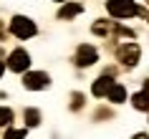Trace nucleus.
I'll use <instances>...</instances> for the list:
<instances>
[{
  "label": "nucleus",
  "mask_w": 149,
  "mask_h": 139,
  "mask_svg": "<svg viewBox=\"0 0 149 139\" xmlns=\"http://www.w3.org/2000/svg\"><path fill=\"white\" fill-rule=\"evenodd\" d=\"M106 10L114 18H132V15L139 13V8H136L134 0H109L106 3Z\"/></svg>",
  "instance_id": "1"
},
{
  "label": "nucleus",
  "mask_w": 149,
  "mask_h": 139,
  "mask_svg": "<svg viewBox=\"0 0 149 139\" xmlns=\"http://www.w3.org/2000/svg\"><path fill=\"white\" fill-rule=\"evenodd\" d=\"M10 31H13V36H18V38H31V36H36V25H33V20H28V18L15 15L10 20Z\"/></svg>",
  "instance_id": "2"
},
{
  "label": "nucleus",
  "mask_w": 149,
  "mask_h": 139,
  "mask_svg": "<svg viewBox=\"0 0 149 139\" xmlns=\"http://www.w3.org/2000/svg\"><path fill=\"white\" fill-rule=\"evenodd\" d=\"M119 61L124 66H136V61H139V46L136 43H124L119 48Z\"/></svg>",
  "instance_id": "3"
},
{
  "label": "nucleus",
  "mask_w": 149,
  "mask_h": 139,
  "mask_svg": "<svg viewBox=\"0 0 149 139\" xmlns=\"http://www.w3.org/2000/svg\"><path fill=\"white\" fill-rule=\"evenodd\" d=\"M8 66L13 71H25L28 66H31V56L25 53L23 48H18V51H13L10 53V58H8Z\"/></svg>",
  "instance_id": "4"
},
{
  "label": "nucleus",
  "mask_w": 149,
  "mask_h": 139,
  "mask_svg": "<svg viewBox=\"0 0 149 139\" xmlns=\"http://www.w3.org/2000/svg\"><path fill=\"white\" fill-rule=\"evenodd\" d=\"M76 63L79 66H91V63H96V48L94 46H79V51H76Z\"/></svg>",
  "instance_id": "5"
},
{
  "label": "nucleus",
  "mask_w": 149,
  "mask_h": 139,
  "mask_svg": "<svg viewBox=\"0 0 149 139\" xmlns=\"http://www.w3.org/2000/svg\"><path fill=\"white\" fill-rule=\"evenodd\" d=\"M23 84H25V89H33V91H38V89H46L48 86V76L46 73H25V78H23Z\"/></svg>",
  "instance_id": "6"
},
{
  "label": "nucleus",
  "mask_w": 149,
  "mask_h": 139,
  "mask_svg": "<svg viewBox=\"0 0 149 139\" xmlns=\"http://www.w3.org/2000/svg\"><path fill=\"white\" fill-rule=\"evenodd\" d=\"M114 86V81H111V76H106L104 73L101 78H96L94 86H91V91H94V96H104V94H109V89Z\"/></svg>",
  "instance_id": "7"
},
{
  "label": "nucleus",
  "mask_w": 149,
  "mask_h": 139,
  "mask_svg": "<svg viewBox=\"0 0 149 139\" xmlns=\"http://www.w3.org/2000/svg\"><path fill=\"white\" fill-rule=\"evenodd\" d=\"M81 10H84V8H81L79 3H66V5H63V8L58 10V18H63V20H68V18H76V15L81 13Z\"/></svg>",
  "instance_id": "8"
},
{
  "label": "nucleus",
  "mask_w": 149,
  "mask_h": 139,
  "mask_svg": "<svg viewBox=\"0 0 149 139\" xmlns=\"http://www.w3.org/2000/svg\"><path fill=\"white\" fill-rule=\"evenodd\" d=\"M134 106L139 109V111H144V109H149V84L144 86V91H139V94H134Z\"/></svg>",
  "instance_id": "9"
},
{
  "label": "nucleus",
  "mask_w": 149,
  "mask_h": 139,
  "mask_svg": "<svg viewBox=\"0 0 149 139\" xmlns=\"http://www.w3.org/2000/svg\"><path fill=\"white\" fill-rule=\"evenodd\" d=\"M109 99L114 101V104H121V101L126 99V89H124L121 84H114V86L109 89Z\"/></svg>",
  "instance_id": "10"
},
{
  "label": "nucleus",
  "mask_w": 149,
  "mask_h": 139,
  "mask_svg": "<svg viewBox=\"0 0 149 139\" xmlns=\"http://www.w3.org/2000/svg\"><path fill=\"white\" fill-rule=\"evenodd\" d=\"M25 124H28V126H36V124L40 122V114H38V109H25Z\"/></svg>",
  "instance_id": "11"
},
{
  "label": "nucleus",
  "mask_w": 149,
  "mask_h": 139,
  "mask_svg": "<svg viewBox=\"0 0 149 139\" xmlns=\"http://www.w3.org/2000/svg\"><path fill=\"white\" fill-rule=\"evenodd\" d=\"M13 122V111L5 106H0V126H8V124Z\"/></svg>",
  "instance_id": "12"
},
{
  "label": "nucleus",
  "mask_w": 149,
  "mask_h": 139,
  "mask_svg": "<svg viewBox=\"0 0 149 139\" xmlns=\"http://www.w3.org/2000/svg\"><path fill=\"white\" fill-rule=\"evenodd\" d=\"M111 31L109 23H94V33H101V36H106V33Z\"/></svg>",
  "instance_id": "13"
},
{
  "label": "nucleus",
  "mask_w": 149,
  "mask_h": 139,
  "mask_svg": "<svg viewBox=\"0 0 149 139\" xmlns=\"http://www.w3.org/2000/svg\"><path fill=\"white\" fill-rule=\"evenodd\" d=\"M8 137H25V129H8Z\"/></svg>",
  "instance_id": "14"
},
{
  "label": "nucleus",
  "mask_w": 149,
  "mask_h": 139,
  "mask_svg": "<svg viewBox=\"0 0 149 139\" xmlns=\"http://www.w3.org/2000/svg\"><path fill=\"white\" fill-rule=\"evenodd\" d=\"M81 101H84V96H81V94H73V104H71V106L79 109V106H81Z\"/></svg>",
  "instance_id": "15"
},
{
  "label": "nucleus",
  "mask_w": 149,
  "mask_h": 139,
  "mask_svg": "<svg viewBox=\"0 0 149 139\" xmlns=\"http://www.w3.org/2000/svg\"><path fill=\"white\" fill-rule=\"evenodd\" d=\"M3 68H5V66H3V63H0V73H3Z\"/></svg>",
  "instance_id": "16"
},
{
  "label": "nucleus",
  "mask_w": 149,
  "mask_h": 139,
  "mask_svg": "<svg viewBox=\"0 0 149 139\" xmlns=\"http://www.w3.org/2000/svg\"><path fill=\"white\" fill-rule=\"evenodd\" d=\"M58 3H63V0H58Z\"/></svg>",
  "instance_id": "17"
},
{
  "label": "nucleus",
  "mask_w": 149,
  "mask_h": 139,
  "mask_svg": "<svg viewBox=\"0 0 149 139\" xmlns=\"http://www.w3.org/2000/svg\"><path fill=\"white\" fill-rule=\"evenodd\" d=\"M147 3H149V0H147Z\"/></svg>",
  "instance_id": "18"
}]
</instances>
